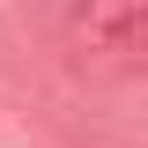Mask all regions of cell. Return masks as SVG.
Masks as SVG:
<instances>
[{
  "label": "cell",
  "mask_w": 148,
  "mask_h": 148,
  "mask_svg": "<svg viewBox=\"0 0 148 148\" xmlns=\"http://www.w3.org/2000/svg\"><path fill=\"white\" fill-rule=\"evenodd\" d=\"M74 52L96 59V67H126L133 52H141V37H148V0H74Z\"/></svg>",
  "instance_id": "obj_1"
}]
</instances>
